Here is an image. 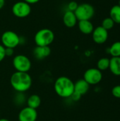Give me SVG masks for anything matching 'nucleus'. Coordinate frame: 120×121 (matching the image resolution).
Masks as SVG:
<instances>
[{
	"instance_id": "393cba45",
	"label": "nucleus",
	"mask_w": 120,
	"mask_h": 121,
	"mask_svg": "<svg viewBox=\"0 0 120 121\" xmlns=\"http://www.w3.org/2000/svg\"><path fill=\"white\" fill-rule=\"evenodd\" d=\"M81 96H81L80 94H77V93H76V92H74L73 94L71 95V96L70 98H71L73 101H79V100L81 99Z\"/></svg>"
},
{
	"instance_id": "39448f33",
	"label": "nucleus",
	"mask_w": 120,
	"mask_h": 121,
	"mask_svg": "<svg viewBox=\"0 0 120 121\" xmlns=\"http://www.w3.org/2000/svg\"><path fill=\"white\" fill-rule=\"evenodd\" d=\"M2 45L4 48H15L20 45V37L18 34L11 30H7L3 33L1 37Z\"/></svg>"
},
{
	"instance_id": "a878e982",
	"label": "nucleus",
	"mask_w": 120,
	"mask_h": 121,
	"mask_svg": "<svg viewBox=\"0 0 120 121\" xmlns=\"http://www.w3.org/2000/svg\"><path fill=\"white\" fill-rule=\"evenodd\" d=\"M24 1H25L26 3L29 4L30 5V4H36L40 0H23Z\"/></svg>"
},
{
	"instance_id": "bb28decb",
	"label": "nucleus",
	"mask_w": 120,
	"mask_h": 121,
	"mask_svg": "<svg viewBox=\"0 0 120 121\" xmlns=\"http://www.w3.org/2000/svg\"><path fill=\"white\" fill-rule=\"evenodd\" d=\"M5 4V0H0V9L4 7Z\"/></svg>"
},
{
	"instance_id": "4be33fe9",
	"label": "nucleus",
	"mask_w": 120,
	"mask_h": 121,
	"mask_svg": "<svg viewBox=\"0 0 120 121\" xmlns=\"http://www.w3.org/2000/svg\"><path fill=\"white\" fill-rule=\"evenodd\" d=\"M78 6H79V4H77V2L73 1H71V2L69 3V4L67 6V8H68V10L69 11H71L74 12L76 11V9H77Z\"/></svg>"
},
{
	"instance_id": "f8f14e48",
	"label": "nucleus",
	"mask_w": 120,
	"mask_h": 121,
	"mask_svg": "<svg viewBox=\"0 0 120 121\" xmlns=\"http://www.w3.org/2000/svg\"><path fill=\"white\" fill-rule=\"evenodd\" d=\"M77 18L74 12L67 10L63 16V22L68 28H73L77 23Z\"/></svg>"
},
{
	"instance_id": "ddd939ff",
	"label": "nucleus",
	"mask_w": 120,
	"mask_h": 121,
	"mask_svg": "<svg viewBox=\"0 0 120 121\" xmlns=\"http://www.w3.org/2000/svg\"><path fill=\"white\" fill-rule=\"evenodd\" d=\"M90 85L83 79H79L74 83V92L83 96L86 94L89 90Z\"/></svg>"
},
{
	"instance_id": "9d476101",
	"label": "nucleus",
	"mask_w": 120,
	"mask_h": 121,
	"mask_svg": "<svg viewBox=\"0 0 120 121\" xmlns=\"http://www.w3.org/2000/svg\"><path fill=\"white\" fill-rule=\"evenodd\" d=\"M93 41L97 44L105 43L108 38V30H105L101 26L94 28L92 33Z\"/></svg>"
},
{
	"instance_id": "412c9836",
	"label": "nucleus",
	"mask_w": 120,
	"mask_h": 121,
	"mask_svg": "<svg viewBox=\"0 0 120 121\" xmlns=\"http://www.w3.org/2000/svg\"><path fill=\"white\" fill-rule=\"evenodd\" d=\"M112 94L114 97L120 99V85H116L112 88Z\"/></svg>"
},
{
	"instance_id": "2eb2a0df",
	"label": "nucleus",
	"mask_w": 120,
	"mask_h": 121,
	"mask_svg": "<svg viewBox=\"0 0 120 121\" xmlns=\"http://www.w3.org/2000/svg\"><path fill=\"white\" fill-rule=\"evenodd\" d=\"M110 72L115 76H120V57H112L110 59Z\"/></svg>"
},
{
	"instance_id": "7ed1b4c3",
	"label": "nucleus",
	"mask_w": 120,
	"mask_h": 121,
	"mask_svg": "<svg viewBox=\"0 0 120 121\" xmlns=\"http://www.w3.org/2000/svg\"><path fill=\"white\" fill-rule=\"evenodd\" d=\"M34 40L37 46H50L54 40V34L49 28H42L36 33Z\"/></svg>"
},
{
	"instance_id": "f3484780",
	"label": "nucleus",
	"mask_w": 120,
	"mask_h": 121,
	"mask_svg": "<svg viewBox=\"0 0 120 121\" xmlns=\"http://www.w3.org/2000/svg\"><path fill=\"white\" fill-rule=\"evenodd\" d=\"M110 17L112 19L115 23L120 24V6L115 5L110 11Z\"/></svg>"
},
{
	"instance_id": "f03ea898",
	"label": "nucleus",
	"mask_w": 120,
	"mask_h": 121,
	"mask_svg": "<svg viewBox=\"0 0 120 121\" xmlns=\"http://www.w3.org/2000/svg\"><path fill=\"white\" fill-rule=\"evenodd\" d=\"M54 89L59 96L64 99L70 98L74 92V83L69 77L62 76L54 82Z\"/></svg>"
},
{
	"instance_id": "9b49d317",
	"label": "nucleus",
	"mask_w": 120,
	"mask_h": 121,
	"mask_svg": "<svg viewBox=\"0 0 120 121\" xmlns=\"http://www.w3.org/2000/svg\"><path fill=\"white\" fill-rule=\"evenodd\" d=\"M51 53L50 46H36L33 50L34 57L39 60L47 57Z\"/></svg>"
},
{
	"instance_id": "6ab92c4d",
	"label": "nucleus",
	"mask_w": 120,
	"mask_h": 121,
	"mask_svg": "<svg viewBox=\"0 0 120 121\" xmlns=\"http://www.w3.org/2000/svg\"><path fill=\"white\" fill-rule=\"evenodd\" d=\"M108 50L112 57H120V41L115 42Z\"/></svg>"
},
{
	"instance_id": "1a4fd4ad",
	"label": "nucleus",
	"mask_w": 120,
	"mask_h": 121,
	"mask_svg": "<svg viewBox=\"0 0 120 121\" xmlns=\"http://www.w3.org/2000/svg\"><path fill=\"white\" fill-rule=\"evenodd\" d=\"M37 112L36 109L26 106L21 110L18 114L19 121H36Z\"/></svg>"
},
{
	"instance_id": "f257e3e1",
	"label": "nucleus",
	"mask_w": 120,
	"mask_h": 121,
	"mask_svg": "<svg viewBox=\"0 0 120 121\" xmlns=\"http://www.w3.org/2000/svg\"><path fill=\"white\" fill-rule=\"evenodd\" d=\"M10 83L13 89L19 93H24L32 86V78L28 72H14L11 78Z\"/></svg>"
},
{
	"instance_id": "4468645a",
	"label": "nucleus",
	"mask_w": 120,
	"mask_h": 121,
	"mask_svg": "<svg viewBox=\"0 0 120 121\" xmlns=\"http://www.w3.org/2000/svg\"><path fill=\"white\" fill-rule=\"evenodd\" d=\"M78 26H79V28L80 31L82 33L86 34V35L91 34L94 30V26L93 23L88 20L79 21Z\"/></svg>"
},
{
	"instance_id": "6e6552de",
	"label": "nucleus",
	"mask_w": 120,
	"mask_h": 121,
	"mask_svg": "<svg viewBox=\"0 0 120 121\" xmlns=\"http://www.w3.org/2000/svg\"><path fill=\"white\" fill-rule=\"evenodd\" d=\"M102 79V72L97 68L88 69L83 74V79L89 85H96L101 82Z\"/></svg>"
},
{
	"instance_id": "a211bd4d",
	"label": "nucleus",
	"mask_w": 120,
	"mask_h": 121,
	"mask_svg": "<svg viewBox=\"0 0 120 121\" xmlns=\"http://www.w3.org/2000/svg\"><path fill=\"white\" fill-rule=\"evenodd\" d=\"M110 67V59L107 57L100 58L97 62V69L100 71H105L109 69Z\"/></svg>"
},
{
	"instance_id": "0eeeda50",
	"label": "nucleus",
	"mask_w": 120,
	"mask_h": 121,
	"mask_svg": "<svg viewBox=\"0 0 120 121\" xmlns=\"http://www.w3.org/2000/svg\"><path fill=\"white\" fill-rule=\"evenodd\" d=\"M31 12L30 5L24 1H18L12 6L13 14L18 18H25L29 16Z\"/></svg>"
},
{
	"instance_id": "b1692460",
	"label": "nucleus",
	"mask_w": 120,
	"mask_h": 121,
	"mask_svg": "<svg viewBox=\"0 0 120 121\" xmlns=\"http://www.w3.org/2000/svg\"><path fill=\"white\" fill-rule=\"evenodd\" d=\"M5 55L6 57H11L13 55V49L10 48H5Z\"/></svg>"
},
{
	"instance_id": "aec40b11",
	"label": "nucleus",
	"mask_w": 120,
	"mask_h": 121,
	"mask_svg": "<svg viewBox=\"0 0 120 121\" xmlns=\"http://www.w3.org/2000/svg\"><path fill=\"white\" fill-rule=\"evenodd\" d=\"M114 25H115V22L112 21V19L110 17H108V18H105V19H103L101 26L103 28H104L105 30H109L114 27Z\"/></svg>"
},
{
	"instance_id": "c85d7f7f",
	"label": "nucleus",
	"mask_w": 120,
	"mask_h": 121,
	"mask_svg": "<svg viewBox=\"0 0 120 121\" xmlns=\"http://www.w3.org/2000/svg\"><path fill=\"white\" fill-rule=\"evenodd\" d=\"M119 5H120V1H119Z\"/></svg>"
},
{
	"instance_id": "423d86ee",
	"label": "nucleus",
	"mask_w": 120,
	"mask_h": 121,
	"mask_svg": "<svg viewBox=\"0 0 120 121\" xmlns=\"http://www.w3.org/2000/svg\"><path fill=\"white\" fill-rule=\"evenodd\" d=\"M13 66L16 72H28L31 68V62L27 56L18 55L13 59Z\"/></svg>"
},
{
	"instance_id": "5701e85b",
	"label": "nucleus",
	"mask_w": 120,
	"mask_h": 121,
	"mask_svg": "<svg viewBox=\"0 0 120 121\" xmlns=\"http://www.w3.org/2000/svg\"><path fill=\"white\" fill-rule=\"evenodd\" d=\"M5 57V48L2 45H0V62L4 60Z\"/></svg>"
},
{
	"instance_id": "20e7f679",
	"label": "nucleus",
	"mask_w": 120,
	"mask_h": 121,
	"mask_svg": "<svg viewBox=\"0 0 120 121\" xmlns=\"http://www.w3.org/2000/svg\"><path fill=\"white\" fill-rule=\"evenodd\" d=\"M74 13L78 21H90L95 14V9L91 4L83 3L78 6Z\"/></svg>"
},
{
	"instance_id": "cd10ccee",
	"label": "nucleus",
	"mask_w": 120,
	"mask_h": 121,
	"mask_svg": "<svg viewBox=\"0 0 120 121\" xmlns=\"http://www.w3.org/2000/svg\"><path fill=\"white\" fill-rule=\"evenodd\" d=\"M0 121H10L6 118H0Z\"/></svg>"
},
{
	"instance_id": "dca6fc26",
	"label": "nucleus",
	"mask_w": 120,
	"mask_h": 121,
	"mask_svg": "<svg viewBox=\"0 0 120 121\" xmlns=\"http://www.w3.org/2000/svg\"><path fill=\"white\" fill-rule=\"evenodd\" d=\"M26 102L27 106L34 109H37L41 104V99L38 95L33 94L27 99Z\"/></svg>"
}]
</instances>
